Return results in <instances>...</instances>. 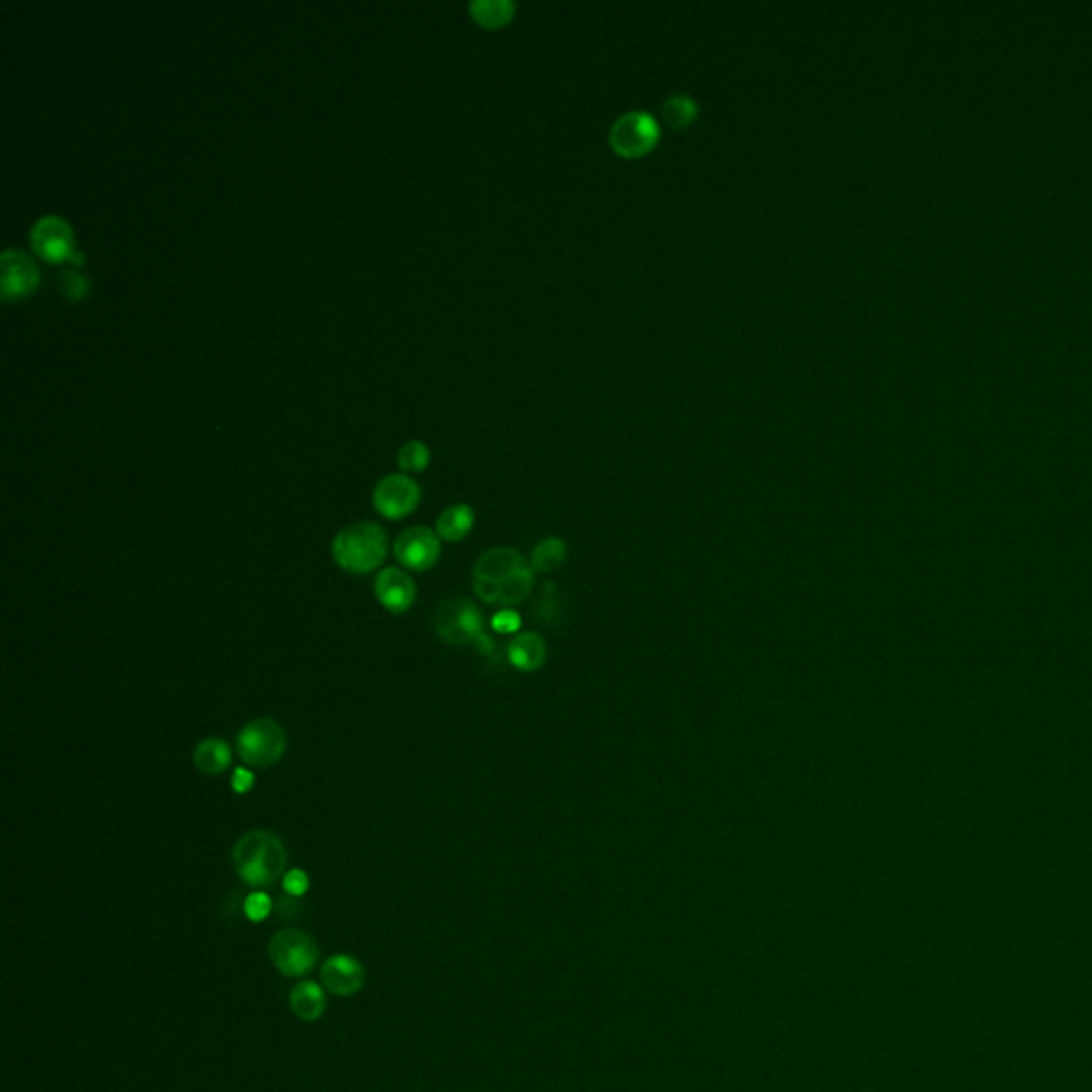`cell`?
<instances>
[{"mask_svg":"<svg viewBox=\"0 0 1092 1092\" xmlns=\"http://www.w3.org/2000/svg\"><path fill=\"white\" fill-rule=\"evenodd\" d=\"M288 854L271 830H250L233 847V867L252 888H270L284 873Z\"/></svg>","mask_w":1092,"mask_h":1092,"instance_id":"1","label":"cell"},{"mask_svg":"<svg viewBox=\"0 0 1092 1092\" xmlns=\"http://www.w3.org/2000/svg\"><path fill=\"white\" fill-rule=\"evenodd\" d=\"M389 535L380 525L354 523L343 527L333 540V559L342 570L353 574L372 572L387 558Z\"/></svg>","mask_w":1092,"mask_h":1092,"instance_id":"2","label":"cell"},{"mask_svg":"<svg viewBox=\"0 0 1092 1092\" xmlns=\"http://www.w3.org/2000/svg\"><path fill=\"white\" fill-rule=\"evenodd\" d=\"M288 737L276 719H254L237 737V751L246 764L267 768L273 766L286 753Z\"/></svg>","mask_w":1092,"mask_h":1092,"instance_id":"3","label":"cell"},{"mask_svg":"<svg viewBox=\"0 0 1092 1092\" xmlns=\"http://www.w3.org/2000/svg\"><path fill=\"white\" fill-rule=\"evenodd\" d=\"M527 563L530 561L521 558V553L514 551V548H491V551L480 555L476 566H474V592H476L480 600L486 604H499L501 587L506 585V581L510 579L517 570L527 566Z\"/></svg>","mask_w":1092,"mask_h":1092,"instance_id":"4","label":"cell"},{"mask_svg":"<svg viewBox=\"0 0 1092 1092\" xmlns=\"http://www.w3.org/2000/svg\"><path fill=\"white\" fill-rule=\"evenodd\" d=\"M659 128L657 120L649 112L636 109V112L623 114L621 118L615 120L610 128V148L623 158H641L647 156L659 143Z\"/></svg>","mask_w":1092,"mask_h":1092,"instance_id":"5","label":"cell"},{"mask_svg":"<svg viewBox=\"0 0 1092 1092\" xmlns=\"http://www.w3.org/2000/svg\"><path fill=\"white\" fill-rule=\"evenodd\" d=\"M270 956L278 971L286 978H301L312 971L318 960V945L301 929H284L270 941Z\"/></svg>","mask_w":1092,"mask_h":1092,"instance_id":"6","label":"cell"},{"mask_svg":"<svg viewBox=\"0 0 1092 1092\" xmlns=\"http://www.w3.org/2000/svg\"><path fill=\"white\" fill-rule=\"evenodd\" d=\"M483 615L465 597H452L438 606L434 617V630L439 641L449 644H474L483 634Z\"/></svg>","mask_w":1092,"mask_h":1092,"instance_id":"7","label":"cell"},{"mask_svg":"<svg viewBox=\"0 0 1092 1092\" xmlns=\"http://www.w3.org/2000/svg\"><path fill=\"white\" fill-rule=\"evenodd\" d=\"M421 499V489L406 474H389L374 489L376 510L387 519H403L414 510Z\"/></svg>","mask_w":1092,"mask_h":1092,"instance_id":"8","label":"cell"},{"mask_svg":"<svg viewBox=\"0 0 1092 1092\" xmlns=\"http://www.w3.org/2000/svg\"><path fill=\"white\" fill-rule=\"evenodd\" d=\"M41 271L30 254L19 248H6L0 254V293L5 301L19 299L39 284Z\"/></svg>","mask_w":1092,"mask_h":1092,"instance_id":"9","label":"cell"},{"mask_svg":"<svg viewBox=\"0 0 1092 1092\" xmlns=\"http://www.w3.org/2000/svg\"><path fill=\"white\" fill-rule=\"evenodd\" d=\"M395 558L412 572H425L439 558V535L423 525L410 527L395 540Z\"/></svg>","mask_w":1092,"mask_h":1092,"instance_id":"10","label":"cell"},{"mask_svg":"<svg viewBox=\"0 0 1092 1092\" xmlns=\"http://www.w3.org/2000/svg\"><path fill=\"white\" fill-rule=\"evenodd\" d=\"M30 244L34 252L45 260H66L73 252V229L63 216H41L30 229Z\"/></svg>","mask_w":1092,"mask_h":1092,"instance_id":"11","label":"cell"},{"mask_svg":"<svg viewBox=\"0 0 1092 1092\" xmlns=\"http://www.w3.org/2000/svg\"><path fill=\"white\" fill-rule=\"evenodd\" d=\"M376 595L390 613L400 615L414 604L416 585L408 572L400 568H387L376 576Z\"/></svg>","mask_w":1092,"mask_h":1092,"instance_id":"12","label":"cell"},{"mask_svg":"<svg viewBox=\"0 0 1092 1092\" xmlns=\"http://www.w3.org/2000/svg\"><path fill=\"white\" fill-rule=\"evenodd\" d=\"M320 978L327 990L340 994V997H350V994L359 992L363 984H366V968L353 956L338 954V956H331L322 965Z\"/></svg>","mask_w":1092,"mask_h":1092,"instance_id":"13","label":"cell"},{"mask_svg":"<svg viewBox=\"0 0 1092 1092\" xmlns=\"http://www.w3.org/2000/svg\"><path fill=\"white\" fill-rule=\"evenodd\" d=\"M506 657L517 670L534 672L546 662V642L534 631H523L508 644Z\"/></svg>","mask_w":1092,"mask_h":1092,"instance_id":"14","label":"cell"},{"mask_svg":"<svg viewBox=\"0 0 1092 1092\" xmlns=\"http://www.w3.org/2000/svg\"><path fill=\"white\" fill-rule=\"evenodd\" d=\"M325 992L316 981H304L291 992V1009L299 1020L316 1022L325 1014Z\"/></svg>","mask_w":1092,"mask_h":1092,"instance_id":"15","label":"cell"},{"mask_svg":"<svg viewBox=\"0 0 1092 1092\" xmlns=\"http://www.w3.org/2000/svg\"><path fill=\"white\" fill-rule=\"evenodd\" d=\"M192 760H195L198 771L210 774V777H216V774L224 773L231 766V750L224 740L205 738L197 745Z\"/></svg>","mask_w":1092,"mask_h":1092,"instance_id":"16","label":"cell"},{"mask_svg":"<svg viewBox=\"0 0 1092 1092\" xmlns=\"http://www.w3.org/2000/svg\"><path fill=\"white\" fill-rule=\"evenodd\" d=\"M474 527V510L468 504H455L438 517V535L446 542H462Z\"/></svg>","mask_w":1092,"mask_h":1092,"instance_id":"17","label":"cell"},{"mask_svg":"<svg viewBox=\"0 0 1092 1092\" xmlns=\"http://www.w3.org/2000/svg\"><path fill=\"white\" fill-rule=\"evenodd\" d=\"M517 5L512 0H474L470 3V13L485 29H499L514 18Z\"/></svg>","mask_w":1092,"mask_h":1092,"instance_id":"18","label":"cell"},{"mask_svg":"<svg viewBox=\"0 0 1092 1092\" xmlns=\"http://www.w3.org/2000/svg\"><path fill=\"white\" fill-rule=\"evenodd\" d=\"M568 555V545L561 538H545L534 546L530 566L534 572L548 574L559 568Z\"/></svg>","mask_w":1092,"mask_h":1092,"instance_id":"19","label":"cell"},{"mask_svg":"<svg viewBox=\"0 0 1092 1092\" xmlns=\"http://www.w3.org/2000/svg\"><path fill=\"white\" fill-rule=\"evenodd\" d=\"M664 120L670 128H687L698 118V102L691 96L677 94L664 102Z\"/></svg>","mask_w":1092,"mask_h":1092,"instance_id":"20","label":"cell"},{"mask_svg":"<svg viewBox=\"0 0 1092 1092\" xmlns=\"http://www.w3.org/2000/svg\"><path fill=\"white\" fill-rule=\"evenodd\" d=\"M535 619H540L545 625H559L563 619V600L558 592V585L555 582H546L545 587H542L538 602H535V610H534Z\"/></svg>","mask_w":1092,"mask_h":1092,"instance_id":"21","label":"cell"},{"mask_svg":"<svg viewBox=\"0 0 1092 1092\" xmlns=\"http://www.w3.org/2000/svg\"><path fill=\"white\" fill-rule=\"evenodd\" d=\"M429 463V449L418 439H410L400 450V468L406 472H421Z\"/></svg>","mask_w":1092,"mask_h":1092,"instance_id":"22","label":"cell"},{"mask_svg":"<svg viewBox=\"0 0 1092 1092\" xmlns=\"http://www.w3.org/2000/svg\"><path fill=\"white\" fill-rule=\"evenodd\" d=\"M271 898L265 894V892H252V894L246 898L244 903V913L246 918L252 919V922H263V919L271 913Z\"/></svg>","mask_w":1092,"mask_h":1092,"instance_id":"23","label":"cell"},{"mask_svg":"<svg viewBox=\"0 0 1092 1092\" xmlns=\"http://www.w3.org/2000/svg\"><path fill=\"white\" fill-rule=\"evenodd\" d=\"M63 291L68 299L73 301H79L84 299L88 291H90V280L86 276H81L78 271H65L63 273Z\"/></svg>","mask_w":1092,"mask_h":1092,"instance_id":"24","label":"cell"},{"mask_svg":"<svg viewBox=\"0 0 1092 1092\" xmlns=\"http://www.w3.org/2000/svg\"><path fill=\"white\" fill-rule=\"evenodd\" d=\"M284 892L291 896H304L307 888H310V877L306 875V870L301 869H291L288 873L284 875Z\"/></svg>","mask_w":1092,"mask_h":1092,"instance_id":"25","label":"cell"},{"mask_svg":"<svg viewBox=\"0 0 1092 1092\" xmlns=\"http://www.w3.org/2000/svg\"><path fill=\"white\" fill-rule=\"evenodd\" d=\"M491 628L499 631V634H512V631H517L521 628V617H519L517 610L504 608V610H499L498 615H493Z\"/></svg>","mask_w":1092,"mask_h":1092,"instance_id":"26","label":"cell"},{"mask_svg":"<svg viewBox=\"0 0 1092 1092\" xmlns=\"http://www.w3.org/2000/svg\"><path fill=\"white\" fill-rule=\"evenodd\" d=\"M254 786V774L248 768H235V773H233L231 777V787L235 789L237 794H246L250 792Z\"/></svg>","mask_w":1092,"mask_h":1092,"instance_id":"27","label":"cell"},{"mask_svg":"<svg viewBox=\"0 0 1092 1092\" xmlns=\"http://www.w3.org/2000/svg\"><path fill=\"white\" fill-rule=\"evenodd\" d=\"M474 647H476V649L480 651V654H483L485 657H491V655H493V651H496V642H493L491 638L486 636L485 631H483V634H480V636L476 638V641H474Z\"/></svg>","mask_w":1092,"mask_h":1092,"instance_id":"28","label":"cell"}]
</instances>
